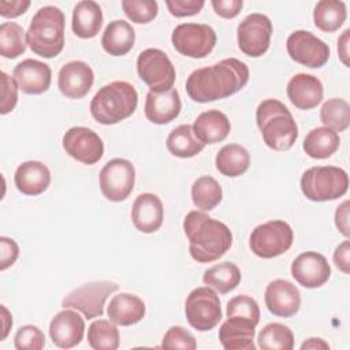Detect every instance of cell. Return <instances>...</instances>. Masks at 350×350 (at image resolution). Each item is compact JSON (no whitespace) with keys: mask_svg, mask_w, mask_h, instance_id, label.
<instances>
[{"mask_svg":"<svg viewBox=\"0 0 350 350\" xmlns=\"http://www.w3.org/2000/svg\"><path fill=\"white\" fill-rule=\"evenodd\" d=\"M122 8L134 23H149L159 12V5L154 0H123Z\"/></svg>","mask_w":350,"mask_h":350,"instance_id":"cell-40","label":"cell"},{"mask_svg":"<svg viewBox=\"0 0 350 350\" xmlns=\"http://www.w3.org/2000/svg\"><path fill=\"white\" fill-rule=\"evenodd\" d=\"M182 103L176 89L156 93L150 92L145 100V116L154 124H167L172 122L180 112Z\"/></svg>","mask_w":350,"mask_h":350,"instance_id":"cell-24","label":"cell"},{"mask_svg":"<svg viewBox=\"0 0 350 350\" xmlns=\"http://www.w3.org/2000/svg\"><path fill=\"white\" fill-rule=\"evenodd\" d=\"M88 343L94 350H115L119 347V329L113 321L98 319L88 328Z\"/></svg>","mask_w":350,"mask_h":350,"instance_id":"cell-36","label":"cell"},{"mask_svg":"<svg viewBox=\"0 0 350 350\" xmlns=\"http://www.w3.org/2000/svg\"><path fill=\"white\" fill-rule=\"evenodd\" d=\"M241 316L252 320L254 324L260 321V308L254 298L249 295H237L227 302V317Z\"/></svg>","mask_w":350,"mask_h":350,"instance_id":"cell-41","label":"cell"},{"mask_svg":"<svg viewBox=\"0 0 350 350\" xmlns=\"http://www.w3.org/2000/svg\"><path fill=\"white\" fill-rule=\"evenodd\" d=\"M301 349L305 350V349H324V350H328L329 349V345L323 340L321 338H309L308 340H305L302 345H301Z\"/></svg>","mask_w":350,"mask_h":350,"instance_id":"cell-53","label":"cell"},{"mask_svg":"<svg viewBox=\"0 0 350 350\" xmlns=\"http://www.w3.org/2000/svg\"><path fill=\"white\" fill-rule=\"evenodd\" d=\"M264 301L268 310L278 317H293L301 308L299 290L284 279H275L267 286Z\"/></svg>","mask_w":350,"mask_h":350,"instance_id":"cell-18","label":"cell"},{"mask_svg":"<svg viewBox=\"0 0 350 350\" xmlns=\"http://www.w3.org/2000/svg\"><path fill=\"white\" fill-rule=\"evenodd\" d=\"M257 345L262 350H291L294 347V335L287 325L269 323L260 331Z\"/></svg>","mask_w":350,"mask_h":350,"instance_id":"cell-37","label":"cell"},{"mask_svg":"<svg viewBox=\"0 0 350 350\" xmlns=\"http://www.w3.org/2000/svg\"><path fill=\"white\" fill-rule=\"evenodd\" d=\"M349 36H350V29H346L342 36L339 37L338 40V55H339V59L340 62L349 67L350 66V62H349Z\"/></svg>","mask_w":350,"mask_h":350,"instance_id":"cell-51","label":"cell"},{"mask_svg":"<svg viewBox=\"0 0 350 350\" xmlns=\"http://www.w3.org/2000/svg\"><path fill=\"white\" fill-rule=\"evenodd\" d=\"M27 41L25 30L15 22H3L0 25V55L7 59H15L25 53Z\"/></svg>","mask_w":350,"mask_h":350,"instance_id":"cell-39","label":"cell"},{"mask_svg":"<svg viewBox=\"0 0 350 350\" xmlns=\"http://www.w3.org/2000/svg\"><path fill=\"white\" fill-rule=\"evenodd\" d=\"M66 153L77 161L88 165L96 164L104 154V142L92 129L75 126L68 129L62 139Z\"/></svg>","mask_w":350,"mask_h":350,"instance_id":"cell-15","label":"cell"},{"mask_svg":"<svg viewBox=\"0 0 350 350\" xmlns=\"http://www.w3.org/2000/svg\"><path fill=\"white\" fill-rule=\"evenodd\" d=\"M161 347L164 349H186L194 350L197 347L194 336L180 325H174L168 328L161 340Z\"/></svg>","mask_w":350,"mask_h":350,"instance_id":"cell-43","label":"cell"},{"mask_svg":"<svg viewBox=\"0 0 350 350\" xmlns=\"http://www.w3.org/2000/svg\"><path fill=\"white\" fill-rule=\"evenodd\" d=\"M347 189V172L335 165L310 167L301 176V190L304 196L314 202L336 200L345 196Z\"/></svg>","mask_w":350,"mask_h":350,"instance_id":"cell-6","label":"cell"},{"mask_svg":"<svg viewBox=\"0 0 350 350\" xmlns=\"http://www.w3.org/2000/svg\"><path fill=\"white\" fill-rule=\"evenodd\" d=\"M14 345L18 350H41L45 346V335L36 325H23L16 331Z\"/></svg>","mask_w":350,"mask_h":350,"instance_id":"cell-42","label":"cell"},{"mask_svg":"<svg viewBox=\"0 0 350 350\" xmlns=\"http://www.w3.org/2000/svg\"><path fill=\"white\" fill-rule=\"evenodd\" d=\"M272 22L258 12L249 14L237 27V40L241 52L250 57L262 56L271 42Z\"/></svg>","mask_w":350,"mask_h":350,"instance_id":"cell-13","label":"cell"},{"mask_svg":"<svg viewBox=\"0 0 350 350\" xmlns=\"http://www.w3.org/2000/svg\"><path fill=\"white\" fill-rule=\"evenodd\" d=\"M242 275L239 268L230 261L219 262L204 272L202 282L219 291L220 294H227L238 287L241 283Z\"/></svg>","mask_w":350,"mask_h":350,"instance_id":"cell-34","label":"cell"},{"mask_svg":"<svg viewBox=\"0 0 350 350\" xmlns=\"http://www.w3.org/2000/svg\"><path fill=\"white\" fill-rule=\"evenodd\" d=\"M138 104L135 88L126 81H113L104 85L90 101V113L101 124H116L130 118Z\"/></svg>","mask_w":350,"mask_h":350,"instance_id":"cell-4","label":"cell"},{"mask_svg":"<svg viewBox=\"0 0 350 350\" xmlns=\"http://www.w3.org/2000/svg\"><path fill=\"white\" fill-rule=\"evenodd\" d=\"M215 164L216 170L221 175L237 178L247 171L250 165V154L243 146L238 144H228L217 152Z\"/></svg>","mask_w":350,"mask_h":350,"instance_id":"cell-31","label":"cell"},{"mask_svg":"<svg viewBox=\"0 0 350 350\" xmlns=\"http://www.w3.org/2000/svg\"><path fill=\"white\" fill-rule=\"evenodd\" d=\"M256 122L265 145L273 150H288L298 138V126L291 112L276 98H267L258 104Z\"/></svg>","mask_w":350,"mask_h":350,"instance_id":"cell-3","label":"cell"},{"mask_svg":"<svg viewBox=\"0 0 350 350\" xmlns=\"http://www.w3.org/2000/svg\"><path fill=\"white\" fill-rule=\"evenodd\" d=\"M135 41L133 26L122 19L112 21L104 29L101 37L103 49L111 56H123L129 53Z\"/></svg>","mask_w":350,"mask_h":350,"instance_id":"cell-29","label":"cell"},{"mask_svg":"<svg viewBox=\"0 0 350 350\" xmlns=\"http://www.w3.org/2000/svg\"><path fill=\"white\" fill-rule=\"evenodd\" d=\"M216 33L209 25L180 23L171 36L174 48L183 56L202 59L208 56L216 45Z\"/></svg>","mask_w":350,"mask_h":350,"instance_id":"cell-11","label":"cell"},{"mask_svg":"<svg viewBox=\"0 0 350 350\" xmlns=\"http://www.w3.org/2000/svg\"><path fill=\"white\" fill-rule=\"evenodd\" d=\"M1 309V321H3V334H1V340H4L10 332V328L12 327V316L8 312V309L4 305H0Z\"/></svg>","mask_w":350,"mask_h":350,"instance_id":"cell-52","label":"cell"},{"mask_svg":"<svg viewBox=\"0 0 350 350\" xmlns=\"http://www.w3.org/2000/svg\"><path fill=\"white\" fill-rule=\"evenodd\" d=\"M183 231L189 239L191 258L201 264L219 260L232 245L231 230L202 211H191L186 215Z\"/></svg>","mask_w":350,"mask_h":350,"instance_id":"cell-2","label":"cell"},{"mask_svg":"<svg viewBox=\"0 0 350 350\" xmlns=\"http://www.w3.org/2000/svg\"><path fill=\"white\" fill-rule=\"evenodd\" d=\"M145 310V304L139 297L130 293H119L111 298L107 314L115 324L127 327L141 321Z\"/></svg>","mask_w":350,"mask_h":350,"instance_id":"cell-27","label":"cell"},{"mask_svg":"<svg viewBox=\"0 0 350 350\" xmlns=\"http://www.w3.org/2000/svg\"><path fill=\"white\" fill-rule=\"evenodd\" d=\"M18 88L26 94H42L51 86L52 71L48 64L36 59H25L12 71Z\"/></svg>","mask_w":350,"mask_h":350,"instance_id":"cell-20","label":"cell"},{"mask_svg":"<svg viewBox=\"0 0 350 350\" xmlns=\"http://www.w3.org/2000/svg\"><path fill=\"white\" fill-rule=\"evenodd\" d=\"M286 48L295 63L309 68H320L329 59L328 44L308 30L293 31L286 41Z\"/></svg>","mask_w":350,"mask_h":350,"instance_id":"cell-14","label":"cell"},{"mask_svg":"<svg viewBox=\"0 0 350 350\" xmlns=\"http://www.w3.org/2000/svg\"><path fill=\"white\" fill-rule=\"evenodd\" d=\"M211 4L213 7L216 15H219L224 19L235 18L243 7L242 0H212Z\"/></svg>","mask_w":350,"mask_h":350,"instance_id":"cell-47","label":"cell"},{"mask_svg":"<svg viewBox=\"0 0 350 350\" xmlns=\"http://www.w3.org/2000/svg\"><path fill=\"white\" fill-rule=\"evenodd\" d=\"M287 97L298 109H312L317 107L324 94L321 81L310 74L299 72L291 77L287 83Z\"/></svg>","mask_w":350,"mask_h":350,"instance_id":"cell-21","label":"cell"},{"mask_svg":"<svg viewBox=\"0 0 350 350\" xmlns=\"http://www.w3.org/2000/svg\"><path fill=\"white\" fill-rule=\"evenodd\" d=\"M346 4L339 0H321L314 5L313 22L324 33H334L345 23Z\"/></svg>","mask_w":350,"mask_h":350,"instance_id":"cell-33","label":"cell"},{"mask_svg":"<svg viewBox=\"0 0 350 350\" xmlns=\"http://www.w3.org/2000/svg\"><path fill=\"white\" fill-rule=\"evenodd\" d=\"M204 4V0H165L170 14L176 18L197 15L202 10Z\"/></svg>","mask_w":350,"mask_h":350,"instance_id":"cell-45","label":"cell"},{"mask_svg":"<svg viewBox=\"0 0 350 350\" xmlns=\"http://www.w3.org/2000/svg\"><path fill=\"white\" fill-rule=\"evenodd\" d=\"M0 269L5 271L16 261L19 256V246L14 239L8 237H0Z\"/></svg>","mask_w":350,"mask_h":350,"instance_id":"cell-46","label":"cell"},{"mask_svg":"<svg viewBox=\"0 0 350 350\" xmlns=\"http://www.w3.org/2000/svg\"><path fill=\"white\" fill-rule=\"evenodd\" d=\"M1 105L0 113L7 115L11 112L18 103V85L12 77L7 72H1Z\"/></svg>","mask_w":350,"mask_h":350,"instance_id":"cell-44","label":"cell"},{"mask_svg":"<svg viewBox=\"0 0 350 350\" xmlns=\"http://www.w3.org/2000/svg\"><path fill=\"white\" fill-rule=\"evenodd\" d=\"M320 120L324 127L340 133L350 126V105L343 98H329L320 109Z\"/></svg>","mask_w":350,"mask_h":350,"instance_id":"cell-38","label":"cell"},{"mask_svg":"<svg viewBox=\"0 0 350 350\" xmlns=\"http://www.w3.org/2000/svg\"><path fill=\"white\" fill-rule=\"evenodd\" d=\"M185 313L189 324L201 332L211 331L221 320L219 295L209 287H197L186 298Z\"/></svg>","mask_w":350,"mask_h":350,"instance_id":"cell-10","label":"cell"},{"mask_svg":"<svg viewBox=\"0 0 350 350\" xmlns=\"http://www.w3.org/2000/svg\"><path fill=\"white\" fill-rule=\"evenodd\" d=\"M221 198L223 190L215 178L204 175L194 180L191 186V200L198 209L212 211L220 204Z\"/></svg>","mask_w":350,"mask_h":350,"instance_id":"cell-35","label":"cell"},{"mask_svg":"<svg viewBox=\"0 0 350 350\" xmlns=\"http://www.w3.org/2000/svg\"><path fill=\"white\" fill-rule=\"evenodd\" d=\"M118 288L119 286L109 280L89 282L68 293L63 298L62 306L81 312L88 320L100 317L104 313L107 298Z\"/></svg>","mask_w":350,"mask_h":350,"instance_id":"cell-9","label":"cell"},{"mask_svg":"<svg viewBox=\"0 0 350 350\" xmlns=\"http://www.w3.org/2000/svg\"><path fill=\"white\" fill-rule=\"evenodd\" d=\"M340 145L338 133L328 127H316L310 130L302 144L305 153L312 159H328Z\"/></svg>","mask_w":350,"mask_h":350,"instance_id":"cell-30","label":"cell"},{"mask_svg":"<svg viewBox=\"0 0 350 350\" xmlns=\"http://www.w3.org/2000/svg\"><path fill=\"white\" fill-rule=\"evenodd\" d=\"M256 325L241 316H230L219 328V340L226 350H254Z\"/></svg>","mask_w":350,"mask_h":350,"instance_id":"cell-23","label":"cell"},{"mask_svg":"<svg viewBox=\"0 0 350 350\" xmlns=\"http://www.w3.org/2000/svg\"><path fill=\"white\" fill-rule=\"evenodd\" d=\"M291 275L298 284L306 288H317L328 282L331 267L323 254L304 252L293 261Z\"/></svg>","mask_w":350,"mask_h":350,"instance_id":"cell-16","label":"cell"},{"mask_svg":"<svg viewBox=\"0 0 350 350\" xmlns=\"http://www.w3.org/2000/svg\"><path fill=\"white\" fill-rule=\"evenodd\" d=\"M334 262L343 273H350V242L347 239L336 246L334 252Z\"/></svg>","mask_w":350,"mask_h":350,"instance_id":"cell-49","label":"cell"},{"mask_svg":"<svg viewBox=\"0 0 350 350\" xmlns=\"http://www.w3.org/2000/svg\"><path fill=\"white\" fill-rule=\"evenodd\" d=\"M249 81L247 66L235 57L194 70L186 79V92L196 103H209L238 93Z\"/></svg>","mask_w":350,"mask_h":350,"instance_id":"cell-1","label":"cell"},{"mask_svg":"<svg viewBox=\"0 0 350 350\" xmlns=\"http://www.w3.org/2000/svg\"><path fill=\"white\" fill-rule=\"evenodd\" d=\"M163 219V202L156 194L142 193L134 200L131 208V220L138 231L152 234L161 227Z\"/></svg>","mask_w":350,"mask_h":350,"instance_id":"cell-22","label":"cell"},{"mask_svg":"<svg viewBox=\"0 0 350 350\" xmlns=\"http://www.w3.org/2000/svg\"><path fill=\"white\" fill-rule=\"evenodd\" d=\"M103 26V11L98 3L93 0H83L77 3L72 11L71 27L79 38H93L98 34Z\"/></svg>","mask_w":350,"mask_h":350,"instance_id":"cell-28","label":"cell"},{"mask_svg":"<svg viewBox=\"0 0 350 350\" xmlns=\"http://www.w3.org/2000/svg\"><path fill=\"white\" fill-rule=\"evenodd\" d=\"M98 183L100 190L107 200L113 202L124 201L134 189V165L126 159H112L101 168Z\"/></svg>","mask_w":350,"mask_h":350,"instance_id":"cell-12","label":"cell"},{"mask_svg":"<svg viewBox=\"0 0 350 350\" xmlns=\"http://www.w3.org/2000/svg\"><path fill=\"white\" fill-rule=\"evenodd\" d=\"M335 226L339 232L349 238L350 228H349V201H343L335 211Z\"/></svg>","mask_w":350,"mask_h":350,"instance_id":"cell-50","label":"cell"},{"mask_svg":"<svg viewBox=\"0 0 350 350\" xmlns=\"http://www.w3.org/2000/svg\"><path fill=\"white\" fill-rule=\"evenodd\" d=\"M94 74L90 66L81 60H71L66 63L57 75V86L60 93L72 100L85 97L92 89Z\"/></svg>","mask_w":350,"mask_h":350,"instance_id":"cell-17","label":"cell"},{"mask_svg":"<svg viewBox=\"0 0 350 350\" xmlns=\"http://www.w3.org/2000/svg\"><path fill=\"white\" fill-rule=\"evenodd\" d=\"M294 234L288 223L269 220L257 226L249 239L252 252L260 258H273L286 253L293 245Z\"/></svg>","mask_w":350,"mask_h":350,"instance_id":"cell-7","label":"cell"},{"mask_svg":"<svg viewBox=\"0 0 350 350\" xmlns=\"http://www.w3.org/2000/svg\"><path fill=\"white\" fill-rule=\"evenodd\" d=\"M30 7L29 0H0V15L3 18H16Z\"/></svg>","mask_w":350,"mask_h":350,"instance_id":"cell-48","label":"cell"},{"mask_svg":"<svg viewBox=\"0 0 350 350\" xmlns=\"http://www.w3.org/2000/svg\"><path fill=\"white\" fill-rule=\"evenodd\" d=\"M191 127L196 137L205 145H213L224 141L231 131V123L227 115L219 109L201 112Z\"/></svg>","mask_w":350,"mask_h":350,"instance_id":"cell-26","label":"cell"},{"mask_svg":"<svg viewBox=\"0 0 350 350\" xmlns=\"http://www.w3.org/2000/svg\"><path fill=\"white\" fill-rule=\"evenodd\" d=\"M165 146L171 154L189 159L197 156L205 148V144L196 137L190 124H180L168 134Z\"/></svg>","mask_w":350,"mask_h":350,"instance_id":"cell-32","label":"cell"},{"mask_svg":"<svg viewBox=\"0 0 350 350\" xmlns=\"http://www.w3.org/2000/svg\"><path fill=\"white\" fill-rule=\"evenodd\" d=\"M138 77L149 86L150 92L161 93L172 89L176 72L165 52L157 48H148L137 57Z\"/></svg>","mask_w":350,"mask_h":350,"instance_id":"cell-8","label":"cell"},{"mask_svg":"<svg viewBox=\"0 0 350 350\" xmlns=\"http://www.w3.org/2000/svg\"><path fill=\"white\" fill-rule=\"evenodd\" d=\"M85 334V321L79 313L64 308L55 314L49 324V335L55 346L71 349L81 343Z\"/></svg>","mask_w":350,"mask_h":350,"instance_id":"cell-19","label":"cell"},{"mask_svg":"<svg viewBox=\"0 0 350 350\" xmlns=\"http://www.w3.org/2000/svg\"><path fill=\"white\" fill-rule=\"evenodd\" d=\"M16 189L26 196L42 194L51 185L49 168L37 160L22 163L14 175Z\"/></svg>","mask_w":350,"mask_h":350,"instance_id":"cell-25","label":"cell"},{"mask_svg":"<svg viewBox=\"0 0 350 350\" xmlns=\"http://www.w3.org/2000/svg\"><path fill=\"white\" fill-rule=\"evenodd\" d=\"M26 41L31 52L52 59L64 48V14L55 5L41 7L31 18L26 31Z\"/></svg>","mask_w":350,"mask_h":350,"instance_id":"cell-5","label":"cell"}]
</instances>
